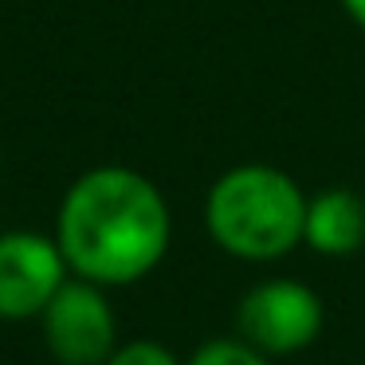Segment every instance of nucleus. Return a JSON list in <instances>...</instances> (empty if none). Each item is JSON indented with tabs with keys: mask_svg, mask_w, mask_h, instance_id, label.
<instances>
[{
	"mask_svg": "<svg viewBox=\"0 0 365 365\" xmlns=\"http://www.w3.org/2000/svg\"><path fill=\"white\" fill-rule=\"evenodd\" d=\"M67 279H71V263L59 240L43 232H4L0 236V322L40 318Z\"/></svg>",
	"mask_w": 365,
	"mask_h": 365,
	"instance_id": "5",
	"label": "nucleus"
},
{
	"mask_svg": "<svg viewBox=\"0 0 365 365\" xmlns=\"http://www.w3.org/2000/svg\"><path fill=\"white\" fill-rule=\"evenodd\" d=\"M236 330L267 357L299 354L322 334V299L299 279L255 283L236 307Z\"/></svg>",
	"mask_w": 365,
	"mask_h": 365,
	"instance_id": "3",
	"label": "nucleus"
},
{
	"mask_svg": "<svg viewBox=\"0 0 365 365\" xmlns=\"http://www.w3.org/2000/svg\"><path fill=\"white\" fill-rule=\"evenodd\" d=\"M103 365H177L173 349L153 338H134L126 346H114V354Z\"/></svg>",
	"mask_w": 365,
	"mask_h": 365,
	"instance_id": "8",
	"label": "nucleus"
},
{
	"mask_svg": "<svg viewBox=\"0 0 365 365\" xmlns=\"http://www.w3.org/2000/svg\"><path fill=\"white\" fill-rule=\"evenodd\" d=\"M307 240L318 255H354L365 244V200L349 189H326L307 205Z\"/></svg>",
	"mask_w": 365,
	"mask_h": 365,
	"instance_id": "6",
	"label": "nucleus"
},
{
	"mask_svg": "<svg viewBox=\"0 0 365 365\" xmlns=\"http://www.w3.org/2000/svg\"><path fill=\"white\" fill-rule=\"evenodd\" d=\"M48 354L59 365H103L118 346V322H114L110 299L91 279H67L59 294L40 314Z\"/></svg>",
	"mask_w": 365,
	"mask_h": 365,
	"instance_id": "4",
	"label": "nucleus"
},
{
	"mask_svg": "<svg viewBox=\"0 0 365 365\" xmlns=\"http://www.w3.org/2000/svg\"><path fill=\"white\" fill-rule=\"evenodd\" d=\"M341 9H346L349 20H354V24L365 32V0H341Z\"/></svg>",
	"mask_w": 365,
	"mask_h": 365,
	"instance_id": "9",
	"label": "nucleus"
},
{
	"mask_svg": "<svg viewBox=\"0 0 365 365\" xmlns=\"http://www.w3.org/2000/svg\"><path fill=\"white\" fill-rule=\"evenodd\" d=\"M185 365H271V357L247 346L244 338H212L205 346H197V354Z\"/></svg>",
	"mask_w": 365,
	"mask_h": 365,
	"instance_id": "7",
	"label": "nucleus"
},
{
	"mask_svg": "<svg viewBox=\"0 0 365 365\" xmlns=\"http://www.w3.org/2000/svg\"><path fill=\"white\" fill-rule=\"evenodd\" d=\"M307 205L299 181L275 165H236L208 189L205 224L220 252L247 263L291 255L307 236Z\"/></svg>",
	"mask_w": 365,
	"mask_h": 365,
	"instance_id": "2",
	"label": "nucleus"
},
{
	"mask_svg": "<svg viewBox=\"0 0 365 365\" xmlns=\"http://www.w3.org/2000/svg\"><path fill=\"white\" fill-rule=\"evenodd\" d=\"M173 220L161 189L126 165H98L75 177L56 216V240L79 279L130 287L169 252Z\"/></svg>",
	"mask_w": 365,
	"mask_h": 365,
	"instance_id": "1",
	"label": "nucleus"
}]
</instances>
